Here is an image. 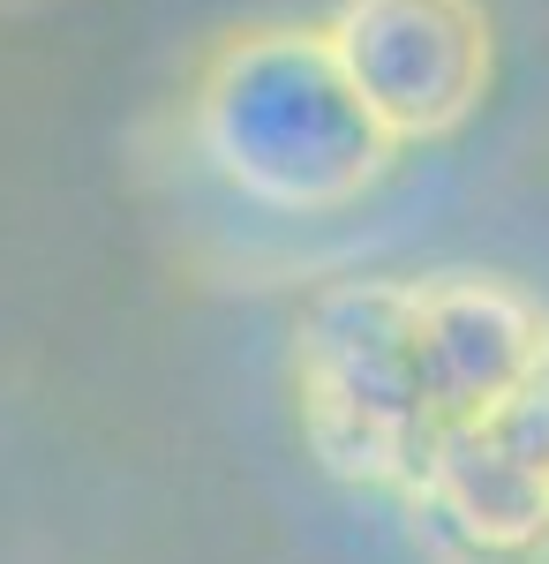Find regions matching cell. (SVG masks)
Instances as JSON below:
<instances>
[{"label": "cell", "instance_id": "cell-1", "mask_svg": "<svg viewBox=\"0 0 549 564\" xmlns=\"http://www.w3.org/2000/svg\"><path fill=\"white\" fill-rule=\"evenodd\" d=\"M301 444L422 564H549V302L512 271L332 279L287 347Z\"/></svg>", "mask_w": 549, "mask_h": 564}, {"label": "cell", "instance_id": "cell-2", "mask_svg": "<svg viewBox=\"0 0 549 564\" xmlns=\"http://www.w3.org/2000/svg\"><path fill=\"white\" fill-rule=\"evenodd\" d=\"M189 129L234 196L279 218L346 212L399 159V143L338 76L324 31H294V23L218 45L212 68L196 76Z\"/></svg>", "mask_w": 549, "mask_h": 564}, {"label": "cell", "instance_id": "cell-3", "mask_svg": "<svg viewBox=\"0 0 549 564\" xmlns=\"http://www.w3.org/2000/svg\"><path fill=\"white\" fill-rule=\"evenodd\" d=\"M324 45L391 143L460 135L497 68L482 0H338Z\"/></svg>", "mask_w": 549, "mask_h": 564}]
</instances>
